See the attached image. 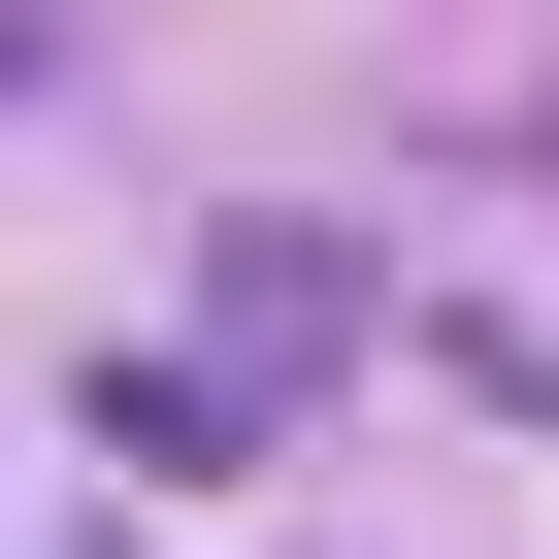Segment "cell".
<instances>
[{"mask_svg":"<svg viewBox=\"0 0 559 559\" xmlns=\"http://www.w3.org/2000/svg\"><path fill=\"white\" fill-rule=\"evenodd\" d=\"M99 461H132V493H198V461H263V395H230V362H99Z\"/></svg>","mask_w":559,"mask_h":559,"instance_id":"7a4b0ae2","label":"cell"},{"mask_svg":"<svg viewBox=\"0 0 559 559\" xmlns=\"http://www.w3.org/2000/svg\"><path fill=\"white\" fill-rule=\"evenodd\" d=\"M198 330H230V395H263V362H330V330H362V263H330L297 198H230V230H198Z\"/></svg>","mask_w":559,"mask_h":559,"instance_id":"6da1fadb","label":"cell"}]
</instances>
